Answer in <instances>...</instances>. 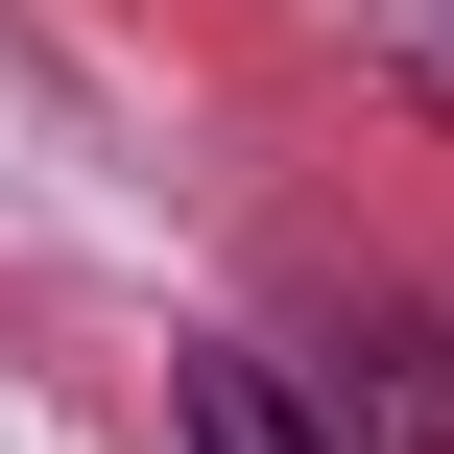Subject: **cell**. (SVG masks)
Returning a JSON list of instances; mask_svg holds the SVG:
<instances>
[{"label":"cell","mask_w":454,"mask_h":454,"mask_svg":"<svg viewBox=\"0 0 454 454\" xmlns=\"http://www.w3.org/2000/svg\"><path fill=\"white\" fill-rule=\"evenodd\" d=\"M168 431H192V454H335L287 359H192V383H168Z\"/></svg>","instance_id":"obj_2"},{"label":"cell","mask_w":454,"mask_h":454,"mask_svg":"<svg viewBox=\"0 0 454 454\" xmlns=\"http://www.w3.org/2000/svg\"><path fill=\"white\" fill-rule=\"evenodd\" d=\"M311 431H335V454H454V311H335Z\"/></svg>","instance_id":"obj_1"}]
</instances>
